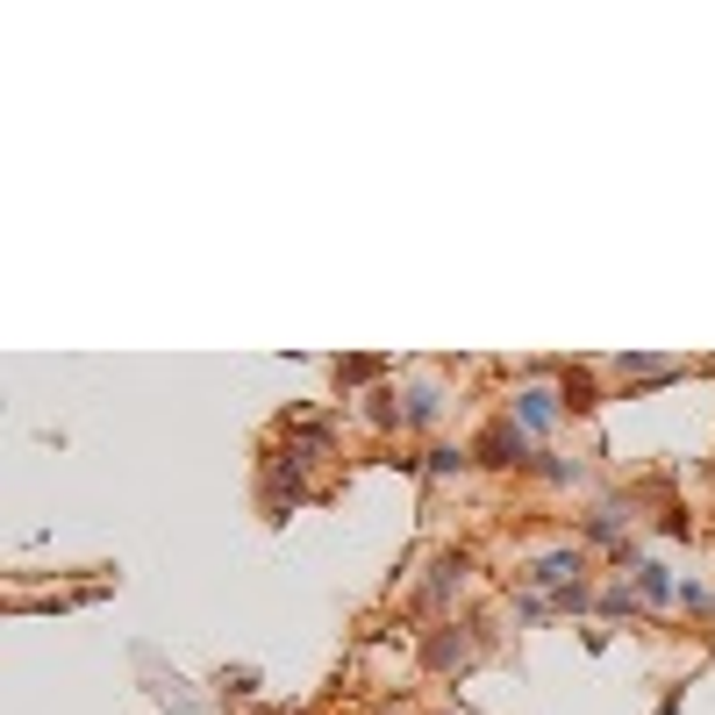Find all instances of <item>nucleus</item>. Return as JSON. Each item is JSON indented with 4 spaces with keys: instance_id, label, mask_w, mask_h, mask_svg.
I'll list each match as a JSON object with an SVG mask.
<instances>
[{
    "instance_id": "17",
    "label": "nucleus",
    "mask_w": 715,
    "mask_h": 715,
    "mask_svg": "<svg viewBox=\"0 0 715 715\" xmlns=\"http://www.w3.org/2000/svg\"><path fill=\"white\" fill-rule=\"evenodd\" d=\"M680 609H708V587L701 579H680Z\"/></svg>"
},
{
    "instance_id": "4",
    "label": "nucleus",
    "mask_w": 715,
    "mask_h": 715,
    "mask_svg": "<svg viewBox=\"0 0 715 715\" xmlns=\"http://www.w3.org/2000/svg\"><path fill=\"white\" fill-rule=\"evenodd\" d=\"M465 573H473V559H465V551H443V559L429 565V579H423V609H443V601H451V587H459Z\"/></svg>"
},
{
    "instance_id": "10",
    "label": "nucleus",
    "mask_w": 715,
    "mask_h": 715,
    "mask_svg": "<svg viewBox=\"0 0 715 715\" xmlns=\"http://www.w3.org/2000/svg\"><path fill=\"white\" fill-rule=\"evenodd\" d=\"M465 465H473V451H451V443L429 451V479H451V473H465Z\"/></svg>"
},
{
    "instance_id": "14",
    "label": "nucleus",
    "mask_w": 715,
    "mask_h": 715,
    "mask_svg": "<svg viewBox=\"0 0 715 715\" xmlns=\"http://www.w3.org/2000/svg\"><path fill=\"white\" fill-rule=\"evenodd\" d=\"M601 615H637V594L630 587H609V594H601Z\"/></svg>"
},
{
    "instance_id": "8",
    "label": "nucleus",
    "mask_w": 715,
    "mask_h": 715,
    "mask_svg": "<svg viewBox=\"0 0 715 715\" xmlns=\"http://www.w3.org/2000/svg\"><path fill=\"white\" fill-rule=\"evenodd\" d=\"M437 415H443V387H429V379H423V387H409V409H401V423L429 429Z\"/></svg>"
},
{
    "instance_id": "5",
    "label": "nucleus",
    "mask_w": 715,
    "mask_h": 715,
    "mask_svg": "<svg viewBox=\"0 0 715 715\" xmlns=\"http://www.w3.org/2000/svg\"><path fill=\"white\" fill-rule=\"evenodd\" d=\"M579 565H587V559H579V551H544V559H537V565H529V587H551V594H559V587H573V579H579Z\"/></svg>"
},
{
    "instance_id": "12",
    "label": "nucleus",
    "mask_w": 715,
    "mask_h": 715,
    "mask_svg": "<svg viewBox=\"0 0 715 715\" xmlns=\"http://www.w3.org/2000/svg\"><path fill=\"white\" fill-rule=\"evenodd\" d=\"M537 473H544L551 487H573V479H579V465H573V459H551V451H544V459H537Z\"/></svg>"
},
{
    "instance_id": "6",
    "label": "nucleus",
    "mask_w": 715,
    "mask_h": 715,
    "mask_svg": "<svg viewBox=\"0 0 715 715\" xmlns=\"http://www.w3.org/2000/svg\"><path fill=\"white\" fill-rule=\"evenodd\" d=\"M630 501H594V509H587V544H615V537H623V529H630Z\"/></svg>"
},
{
    "instance_id": "9",
    "label": "nucleus",
    "mask_w": 715,
    "mask_h": 715,
    "mask_svg": "<svg viewBox=\"0 0 715 715\" xmlns=\"http://www.w3.org/2000/svg\"><path fill=\"white\" fill-rule=\"evenodd\" d=\"M615 373H630V379H673L680 365H673V358H651V351H630V358H615Z\"/></svg>"
},
{
    "instance_id": "3",
    "label": "nucleus",
    "mask_w": 715,
    "mask_h": 715,
    "mask_svg": "<svg viewBox=\"0 0 715 715\" xmlns=\"http://www.w3.org/2000/svg\"><path fill=\"white\" fill-rule=\"evenodd\" d=\"M509 415L529 429V437H544V429L565 415V393H551V387H523V393H515V409H509Z\"/></svg>"
},
{
    "instance_id": "7",
    "label": "nucleus",
    "mask_w": 715,
    "mask_h": 715,
    "mask_svg": "<svg viewBox=\"0 0 715 715\" xmlns=\"http://www.w3.org/2000/svg\"><path fill=\"white\" fill-rule=\"evenodd\" d=\"M637 601L665 609V601H680V579L665 573V565H637Z\"/></svg>"
},
{
    "instance_id": "18",
    "label": "nucleus",
    "mask_w": 715,
    "mask_h": 715,
    "mask_svg": "<svg viewBox=\"0 0 715 715\" xmlns=\"http://www.w3.org/2000/svg\"><path fill=\"white\" fill-rule=\"evenodd\" d=\"M658 715H680V687H665V701H658Z\"/></svg>"
},
{
    "instance_id": "16",
    "label": "nucleus",
    "mask_w": 715,
    "mask_h": 715,
    "mask_svg": "<svg viewBox=\"0 0 715 715\" xmlns=\"http://www.w3.org/2000/svg\"><path fill=\"white\" fill-rule=\"evenodd\" d=\"M544 615H551V601H537V594L515 601V623H544Z\"/></svg>"
},
{
    "instance_id": "1",
    "label": "nucleus",
    "mask_w": 715,
    "mask_h": 715,
    "mask_svg": "<svg viewBox=\"0 0 715 715\" xmlns=\"http://www.w3.org/2000/svg\"><path fill=\"white\" fill-rule=\"evenodd\" d=\"M479 651H487V630H479V623H451V630L429 637V665H437V673H459V665H473Z\"/></svg>"
},
{
    "instance_id": "15",
    "label": "nucleus",
    "mask_w": 715,
    "mask_h": 715,
    "mask_svg": "<svg viewBox=\"0 0 715 715\" xmlns=\"http://www.w3.org/2000/svg\"><path fill=\"white\" fill-rule=\"evenodd\" d=\"M251 687H258V673H251V665H237V673H222V694H251Z\"/></svg>"
},
{
    "instance_id": "13",
    "label": "nucleus",
    "mask_w": 715,
    "mask_h": 715,
    "mask_svg": "<svg viewBox=\"0 0 715 715\" xmlns=\"http://www.w3.org/2000/svg\"><path fill=\"white\" fill-rule=\"evenodd\" d=\"M587 601H594V594H587V579H573V587H559V594H551V609L573 615V609H587Z\"/></svg>"
},
{
    "instance_id": "11",
    "label": "nucleus",
    "mask_w": 715,
    "mask_h": 715,
    "mask_svg": "<svg viewBox=\"0 0 715 715\" xmlns=\"http://www.w3.org/2000/svg\"><path fill=\"white\" fill-rule=\"evenodd\" d=\"M373 373H387V358H343V365H337L343 387H358V379H373Z\"/></svg>"
},
{
    "instance_id": "2",
    "label": "nucleus",
    "mask_w": 715,
    "mask_h": 715,
    "mask_svg": "<svg viewBox=\"0 0 715 715\" xmlns=\"http://www.w3.org/2000/svg\"><path fill=\"white\" fill-rule=\"evenodd\" d=\"M473 459L479 465H537V459H529V429L515 423V415H501V423L473 443Z\"/></svg>"
}]
</instances>
